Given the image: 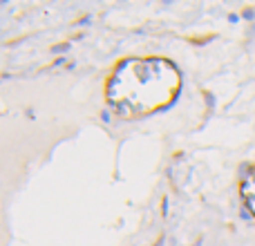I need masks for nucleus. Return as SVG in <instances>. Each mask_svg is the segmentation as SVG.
Returning a JSON list of instances; mask_svg holds the SVG:
<instances>
[{"label":"nucleus","mask_w":255,"mask_h":246,"mask_svg":"<svg viewBox=\"0 0 255 246\" xmlns=\"http://www.w3.org/2000/svg\"><path fill=\"white\" fill-rule=\"evenodd\" d=\"M181 88V74L166 58H128L106 85L110 108L124 119H139L168 108Z\"/></svg>","instance_id":"obj_1"}]
</instances>
